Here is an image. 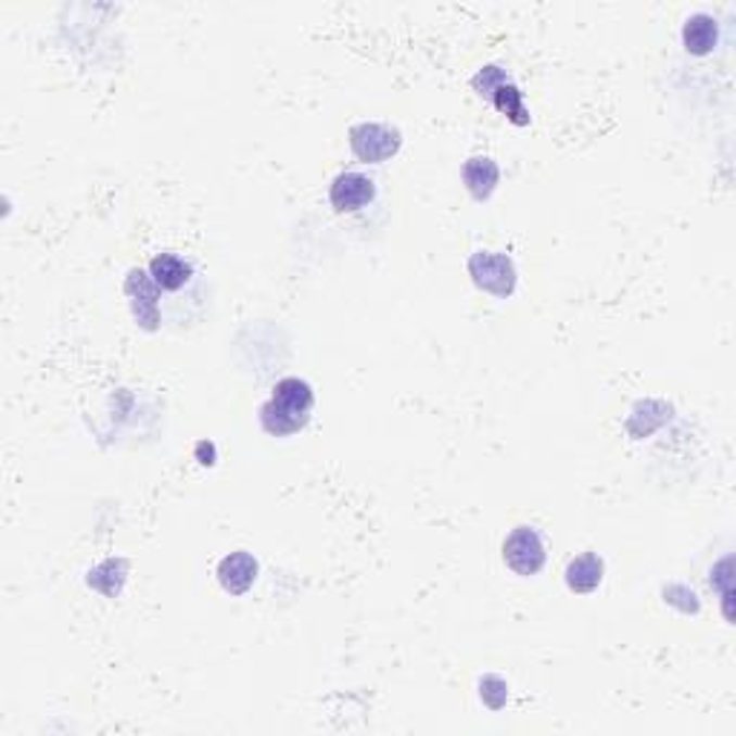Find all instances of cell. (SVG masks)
<instances>
[{"label":"cell","mask_w":736,"mask_h":736,"mask_svg":"<svg viewBox=\"0 0 736 736\" xmlns=\"http://www.w3.org/2000/svg\"><path fill=\"white\" fill-rule=\"evenodd\" d=\"M314 409L312 385L296 377H285L274 385L270 401L259 409V423L274 437H288L308 426Z\"/></svg>","instance_id":"obj_1"},{"label":"cell","mask_w":736,"mask_h":736,"mask_svg":"<svg viewBox=\"0 0 736 736\" xmlns=\"http://www.w3.org/2000/svg\"><path fill=\"white\" fill-rule=\"evenodd\" d=\"M469 277L481 291L507 300L512 296L518 285V270L507 254H495V251H478L469 256Z\"/></svg>","instance_id":"obj_2"},{"label":"cell","mask_w":736,"mask_h":736,"mask_svg":"<svg viewBox=\"0 0 736 736\" xmlns=\"http://www.w3.org/2000/svg\"><path fill=\"white\" fill-rule=\"evenodd\" d=\"M352 153L363 164H383L401 150V132L385 124H357L348 132Z\"/></svg>","instance_id":"obj_3"},{"label":"cell","mask_w":736,"mask_h":736,"mask_svg":"<svg viewBox=\"0 0 736 736\" xmlns=\"http://www.w3.org/2000/svg\"><path fill=\"white\" fill-rule=\"evenodd\" d=\"M377 199V181L360 170L340 173L331 188H328V202L340 216L363 213Z\"/></svg>","instance_id":"obj_4"},{"label":"cell","mask_w":736,"mask_h":736,"mask_svg":"<svg viewBox=\"0 0 736 736\" xmlns=\"http://www.w3.org/2000/svg\"><path fill=\"white\" fill-rule=\"evenodd\" d=\"M504 561L509 570H516L518 575H535L541 573V567L547 561V547L538 530L532 526H516L504 541Z\"/></svg>","instance_id":"obj_5"},{"label":"cell","mask_w":736,"mask_h":736,"mask_svg":"<svg viewBox=\"0 0 736 736\" xmlns=\"http://www.w3.org/2000/svg\"><path fill=\"white\" fill-rule=\"evenodd\" d=\"M196 268L190 259H185L176 251H164L150 259V279L156 282L158 294H179L181 288H190L196 282Z\"/></svg>","instance_id":"obj_6"},{"label":"cell","mask_w":736,"mask_h":736,"mask_svg":"<svg viewBox=\"0 0 736 736\" xmlns=\"http://www.w3.org/2000/svg\"><path fill=\"white\" fill-rule=\"evenodd\" d=\"M256 573H259V564H256V558L245 549H239V553H230L219 561V584L228 589L230 596H245L248 589L254 587Z\"/></svg>","instance_id":"obj_7"},{"label":"cell","mask_w":736,"mask_h":736,"mask_svg":"<svg viewBox=\"0 0 736 736\" xmlns=\"http://www.w3.org/2000/svg\"><path fill=\"white\" fill-rule=\"evenodd\" d=\"M500 181V170L498 164L492 162L486 156H474L464 164V185L472 193V199L483 202V199H490L495 193Z\"/></svg>","instance_id":"obj_8"},{"label":"cell","mask_w":736,"mask_h":736,"mask_svg":"<svg viewBox=\"0 0 736 736\" xmlns=\"http://www.w3.org/2000/svg\"><path fill=\"white\" fill-rule=\"evenodd\" d=\"M564 579L567 587L573 589V593H593L601 584V579H605V561L596 553H584V556L573 558L567 564Z\"/></svg>","instance_id":"obj_9"},{"label":"cell","mask_w":736,"mask_h":736,"mask_svg":"<svg viewBox=\"0 0 736 736\" xmlns=\"http://www.w3.org/2000/svg\"><path fill=\"white\" fill-rule=\"evenodd\" d=\"M682 41H685L687 52L694 55H708L713 47L720 43V26L711 15H694L687 17L685 29H682Z\"/></svg>","instance_id":"obj_10"},{"label":"cell","mask_w":736,"mask_h":736,"mask_svg":"<svg viewBox=\"0 0 736 736\" xmlns=\"http://www.w3.org/2000/svg\"><path fill=\"white\" fill-rule=\"evenodd\" d=\"M492 104L498 106L504 115H509V122L518 124V127L530 124V113L524 110V96H521V90L512 81L500 84L495 96H492Z\"/></svg>","instance_id":"obj_11"},{"label":"cell","mask_w":736,"mask_h":736,"mask_svg":"<svg viewBox=\"0 0 736 736\" xmlns=\"http://www.w3.org/2000/svg\"><path fill=\"white\" fill-rule=\"evenodd\" d=\"M507 73L500 69V66H486V69H481V73L474 75V90L481 92V96H486V99L492 101V96H495V90H498L500 84H507Z\"/></svg>","instance_id":"obj_12"}]
</instances>
